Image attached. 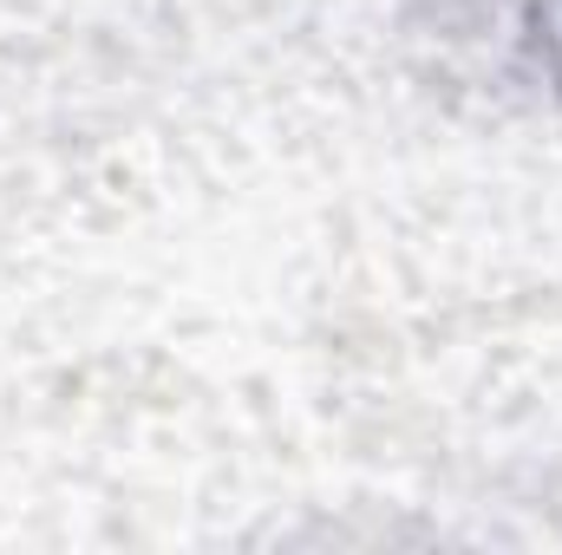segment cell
I'll list each match as a JSON object with an SVG mask.
<instances>
[{
    "label": "cell",
    "mask_w": 562,
    "mask_h": 555,
    "mask_svg": "<svg viewBox=\"0 0 562 555\" xmlns=\"http://www.w3.org/2000/svg\"><path fill=\"white\" fill-rule=\"evenodd\" d=\"M543 33L562 46V0H543Z\"/></svg>",
    "instance_id": "1"
}]
</instances>
